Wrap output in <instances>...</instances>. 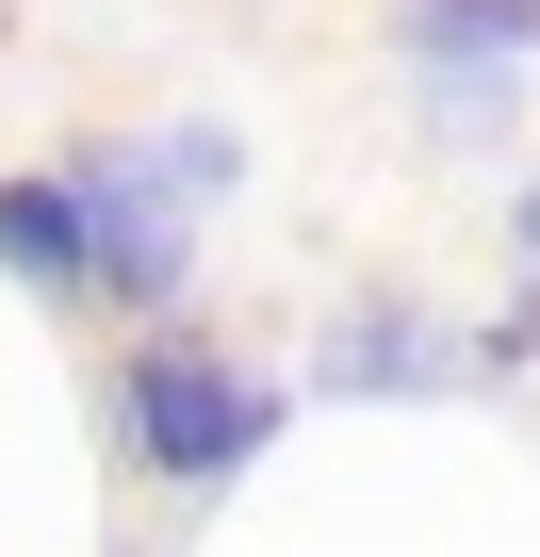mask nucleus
I'll return each mask as SVG.
<instances>
[{"mask_svg": "<svg viewBox=\"0 0 540 557\" xmlns=\"http://www.w3.org/2000/svg\"><path fill=\"white\" fill-rule=\"evenodd\" d=\"M66 181H83V230H99V296H115V312H180V262H197V197H180L164 132H99Z\"/></svg>", "mask_w": 540, "mask_h": 557, "instance_id": "2", "label": "nucleus"}, {"mask_svg": "<svg viewBox=\"0 0 540 557\" xmlns=\"http://www.w3.org/2000/svg\"><path fill=\"white\" fill-rule=\"evenodd\" d=\"M393 34H410V83L442 132H491L524 50H540V0H393Z\"/></svg>", "mask_w": 540, "mask_h": 557, "instance_id": "3", "label": "nucleus"}, {"mask_svg": "<svg viewBox=\"0 0 540 557\" xmlns=\"http://www.w3.org/2000/svg\"><path fill=\"white\" fill-rule=\"evenodd\" d=\"M0 278H34L50 312L99 296V230H83V181H66V164H50V181H34V164L0 181Z\"/></svg>", "mask_w": 540, "mask_h": 557, "instance_id": "5", "label": "nucleus"}, {"mask_svg": "<svg viewBox=\"0 0 540 557\" xmlns=\"http://www.w3.org/2000/svg\"><path fill=\"white\" fill-rule=\"evenodd\" d=\"M115 443H131L148 475L213 492V475H246L262 443H279V377H246V361H213L197 329H148V345L115 361Z\"/></svg>", "mask_w": 540, "mask_h": 557, "instance_id": "1", "label": "nucleus"}, {"mask_svg": "<svg viewBox=\"0 0 540 557\" xmlns=\"http://www.w3.org/2000/svg\"><path fill=\"white\" fill-rule=\"evenodd\" d=\"M442 377H475V361H459V329H426L410 296H344L328 345H312V394H442Z\"/></svg>", "mask_w": 540, "mask_h": 557, "instance_id": "4", "label": "nucleus"}, {"mask_svg": "<svg viewBox=\"0 0 540 557\" xmlns=\"http://www.w3.org/2000/svg\"><path fill=\"white\" fill-rule=\"evenodd\" d=\"M507 246H524V262H540V181H524V197H507Z\"/></svg>", "mask_w": 540, "mask_h": 557, "instance_id": "6", "label": "nucleus"}]
</instances>
